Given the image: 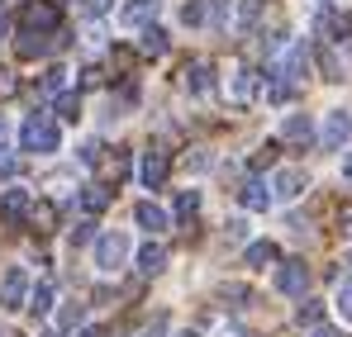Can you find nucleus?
<instances>
[{
    "label": "nucleus",
    "instance_id": "nucleus-1",
    "mask_svg": "<svg viewBox=\"0 0 352 337\" xmlns=\"http://www.w3.org/2000/svg\"><path fill=\"white\" fill-rule=\"evenodd\" d=\"M19 143H24V152H58V124L48 114H29L19 128Z\"/></svg>",
    "mask_w": 352,
    "mask_h": 337
},
{
    "label": "nucleus",
    "instance_id": "nucleus-41",
    "mask_svg": "<svg viewBox=\"0 0 352 337\" xmlns=\"http://www.w3.org/2000/svg\"><path fill=\"white\" fill-rule=\"evenodd\" d=\"M5 148H10V124L0 119V152H5Z\"/></svg>",
    "mask_w": 352,
    "mask_h": 337
},
{
    "label": "nucleus",
    "instance_id": "nucleus-33",
    "mask_svg": "<svg viewBox=\"0 0 352 337\" xmlns=\"http://www.w3.org/2000/svg\"><path fill=\"white\" fill-rule=\"evenodd\" d=\"M276 162V143H267V148H257V157H252V167L262 171V167H272Z\"/></svg>",
    "mask_w": 352,
    "mask_h": 337
},
{
    "label": "nucleus",
    "instance_id": "nucleus-11",
    "mask_svg": "<svg viewBox=\"0 0 352 337\" xmlns=\"http://www.w3.org/2000/svg\"><path fill=\"white\" fill-rule=\"evenodd\" d=\"M238 200H243V209H252V214H262V209H272V185L267 181H248L243 190H238Z\"/></svg>",
    "mask_w": 352,
    "mask_h": 337
},
{
    "label": "nucleus",
    "instance_id": "nucleus-40",
    "mask_svg": "<svg viewBox=\"0 0 352 337\" xmlns=\"http://www.w3.org/2000/svg\"><path fill=\"white\" fill-rule=\"evenodd\" d=\"M86 10H91V14H105V10H110V0H86Z\"/></svg>",
    "mask_w": 352,
    "mask_h": 337
},
{
    "label": "nucleus",
    "instance_id": "nucleus-24",
    "mask_svg": "<svg viewBox=\"0 0 352 337\" xmlns=\"http://www.w3.org/2000/svg\"><path fill=\"white\" fill-rule=\"evenodd\" d=\"M200 214V190H181L176 195V219H195Z\"/></svg>",
    "mask_w": 352,
    "mask_h": 337
},
{
    "label": "nucleus",
    "instance_id": "nucleus-42",
    "mask_svg": "<svg viewBox=\"0 0 352 337\" xmlns=\"http://www.w3.org/2000/svg\"><path fill=\"white\" fill-rule=\"evenodd\" d=\"M343 181H348V185H352V152H348V157H343Z\"/></svg>",
    "mask_w": 352,
    "mask_h": 337
},
{
    "label": "nucleus",
    "instance_id": "nucleus-13",
    "mask_svg": "<svg viewBox=\"0 0 352 337\" xmlns=\"http://www.w3.org/2000/svg\"><path fill=\"white\" fill-rule=\"evenodd\" d=\"M157 5H162V0H129V5L119 10V19H124L129 29H143V24L157 19Z\"/></svg>",
    "mask_w": 352,
    "mask_h": 337
},
{
    "label": "nucleus",
    "instance_id": "nucleus-45",
    "mask_svg": "<svg viewBox=\"0 0 352 337\" xmlns=\"http://www.w3.org/2000/svg\"><path fill=\"white\" fill-rule=\"evenodd\" d=\"M181 337H195V333H181Z\"/></svg>",
    "mask_w": 352,
    "mask_h": 337
},
{
    "label": "nucleus",
    "instance_id": "nucleus-7",
    "mask_svg": "<svg viewBox=\"0 0 352 337\" xmlns=\"http://www.w3.org/2000/svg\"><path fill=\"white\" fill-rule=\"evenodd\" d=\"M352 138V114L348 110H329V119H324V133H319V143L329 148V152H338L343 143Z\"/></svg>",
    "mask_w": 352,
    "mask_h": 337
},
{
    "label": "nucleus",
    "instance_id": "nucleus-6",
    "mask_svg": "<svg viewBox=\"0 0 352 337\" xmlns=\"http://www.w3.org/2000/svg\"><path fill=\"white\" fill-rule=\"evenodd\" d=\"M24 294H29V271L10 266L5 281H0V309H24Z\"/></svg>",
    "mask_w": 352,
    "mask_h": 337
},
{
    "label": "nucleus",
    "instance_id": "nucleus-12",
    "mask_svg": "<svg viewBox=\"0 0 352 337\" xmlns=\"http://www.w3.org/2000/svg\"><path fill=\"white\" fill-rule=\"evenodd\" d=\"M281 138H286L291 148H309V143H314V124H309V114H291V119L281 124Z\"/></svg>",
    "mask_w": 352,
    "mask_h": 337
},
{
    "label": "nucleus",
    "instance_id": "nucleus-29",
    "mask_svg": "<svg viewBox=\"0 0 352 337\" xmlns=\"http://www.w3.org/2000/svg\"><path fill=\"white\" fill-rule=\"evenodd\" d=\"M29 309H34V314H48V309H53V285H38V290L29 294Z\"/></svg>",
    "mask_w": 352,
    "mask_h": 337
},
{
    "label": "nucleus",
    "instance_id": "nucleus-2",
    "mask_svg": "<svg viewBox=\"0 0 352 337\" xmlns=\"http://www.w3.org/2000/svg\"><path fill=\"white\" fill-rule=\"evenodd\" d=\"M224 19H229V0H190L181 10V24L190 29H219Z\"/></svg>",
    "mask_w": 352,
    "mask_h": 337
},
{
    "label": "nucleus",
    "instance_id": "nucleus-32",
    "mask_svg": "<svg viewBox=\"0 0 352 337\" xmlns=\"http://www.w3.org/2000/svg\"><path fill=\"white\" fill-rule=\"evenodd\" d=\"M91 237H96V224H91V219H81V224L72 228V247H86Z\"/></svg>",
    "mask_w": 352,
    "mask_h": 337
},
{
    "label": "nucleus",
    "instance_id": "nucleus-17",
    "mask_svg": "<svg viewBox=\"0 0 352 337\" xmlns=\"http://www.w3.org/2000/svg\"><path fill=\"white\" fill-rule=\"evenodd\" d=\"M162 266H167V247H157V242H143V247H138V271H143V276H157Z\"/></svg>",
    "mask_w": 352,
    "mask_h": 337
},
{
    "label": "nucleus",
    "instance_id": "nucleus-46",
    "mask_svg": "<svg viewBox=\"0 0 352 337\" xmlns=\"http://www.w3.org/2000/svg\"><path fill=\"white\" fill-rule=\"evenodd\" d=\"M348 266H352V257H348Z\"/></svg>",
    "mask_w": 352,
    "mask_h": 337
},
{
    "label": "nucleus",
    "instance_id": "nucleus-39",
    "mask_svg": "<svg viewBox=\"0 0 352 337\" xmlns=\"http://www.w3.org/2000/svg\"><path fill=\"white\" fill-rule=\"evenodd\" d=\"M305 337H343V333H338V328H324V323H314V328H309Z\"/></svg>",
    "mask_w": 352,
    "mask_h": 337
},
{
    "label": "nucleus",
    "instance_id": "nucleus-27",
    "mask_svg": "<svg viewBox=\"0 0 352 337\" xmlns=\"http://www.w3.org/2000/svg\"><path fill=\"white\" fill-rule=\"evenodd\" d=\"M29 219L38 224V233H53V219H58V209H53V205H34V209H29Z\"/></svg>",
    "mask_w": 352,
    "mask_h": 337
},
{
    "label": "nucleus",
    "instance_id": "nucleus-26",
    "mask_svg": "<svg viewBox=\"0 0 352 337\" xmlns=\"http://www.w3.org/2000/svg\"><path fill=\"white\" fill-rule=\"evenodd\" d=\"M291 95H295L291 81H281V76H272V81H267V100H272V105H286Z\"/></svg>",
    "mask_w": 352,
    "mask_h": 337
},
{
    "label": "nucleus",
    "instance_id": "nucleus-25",
    "mask_svg": "<svg viewBox=\"0 0 352 337\" xmlns=\"http://www.w3.org/2000/svg\"><path fill=\"white\" fill-rule=\"evenodd\" d=\"M58 119H81V95L76 91H58Z\"/></svg>",
    "mask_w": 352,
    "mask_h": 337
},
{
    "label": "nucleus",
    "instance_id": "nucleus-38",
    "mask_svg": "<svg viewBox=\"0 0 352 337\" xmlns=\"http://www.w3.org/2000/svg\"><path fill=\"white\" fill-rule=\"evenodd\" d=\"M100 81H105L100 67H86V71H81V86H100Z\"/></svg>",
    "mask_w": 352,
    "mask_h": 337
},
{
    "label": "nucleus",
    "instance_id": "nucleus-18",
    "mask_svg": "<svg viewBox=\"0 0 352 337\" xmlns=\"http://www.w3.org/2000/svg\"><path fill=\"white\" fill-rule=\"evenodd\" d=\"M210 86H214L210 81V62H190L186 67V91L190 95H210Z\"/></svg>",
    "mask_w": 352,
    "mask_h": 337
},
{
    "label": "nucleus",
    "instance_id": "nucleus-20",
    "mask_svg": "<svg viewBox=\"0 0 352 337\" xmlns=\"http://www.w3.org/2000/svg\"><path fill=\"white\" fill-rule=\"evenodd\" d=\"M243 262H248L252 271H267V266L276 262V242H252V247L243 252Z\"/></svg>",
    "mask_w": 352,
    "mask_h": 337
},
{
    "label": "nucleus",
    "instance_id": "nucleus-30",
    "mask_svg": "<svg viewBox=\"0 0 352 337\" xmlns=\"http://www.w3.org/2000/svg\"><path fill=\"white\" fill-rule=\"evenodd\" d=\"M262 5H267V0H243V5H238V24H243V29H252V24H257V14H262Z\"/></svg>",
    "mask_w": 352,
    "mask_h": 337
},
{
    "label": "nucleus",
    "instance_id": "nucleus-8",
    "mask_svg": "<svg viewBox=\"0 0 352 337\" xmlns=\"http://www.w3.org/2000/svg\"><path fill=\"white\" fill-rule=\"evenodd\" d=\"M305 190H309V176L300 167H281L276 181H272V195H276V200H300Z\"/></svg>",
    "mask_w": 352,
    "mask_h": 337
},
{
    "label": "nucleus",
    "instance_id": "nucleus-14",
    "mask_svg": "<svg viewBox=\"0 0 352 337\" xmlns=\"http://www.w3.org/2000/svg\"><path fill=\"white\" fill-rule=\"evenodd\" d=\"M224 91H229V100H234V105H248V100L257 95V76H252L248 67H234V76H229V86H224Z\"/></svg>",
    "mask_w": 352,
    "mask_h": 337
},
{
    "label": "nucleus",
    "instance_id": "nucleus-9",
    "mask_svg": "<svg viewBox=\"0 0 352 337\" xmlns=\"http://www.w3.org/2000/svg\"><path fill=\"white\" fill-rule=\"evenodd\" d=\"M138 181H143V190H162V181H167V152H143Z\"/></svg>",
    "mask_w": 352,
    "mask_h": 337
},
{
    "label": "nucleus",
    "instance_id": "nucleus-44",
    "mask_svg": "<svg viewBox=\"0 0 352 337\" xmlns=\"http://www.w3.org/2000/svg\"><path fill=\"white\" fill-rule=\"evenodd\" d=\"M53 5H67V0H53Z\"/></svg>",
    "mask_w": 352,
    "mask_h": 337
},
{
    "label": "nucleus",
    "instance_id": "nucleus-15",
    "mask_svg": "<svg viewBox=\"0 0 352 337\" xmlns=\"http://www.w3.org/2000/svg\"><path fill=\"white\" fill-rule=\"evenodd\" d=\"M133 219H138V228H148V233H162V228H172V214H167L162 205H153V200H143V205L133 209Z\"/></svg>",
    "mask_w": 352,
    "mask_h": 337
},
{
    "label": "nucleus",
    "instance_id": "nucleus-28",
    "mask_svg": "<svg viewBox=\"0 0 352 337\" xmlns=\"http://www.w3.org/2000/svg\"><path fill=\"white\" fill-rule=\"evenodd\" d=\"M62 76H67L62 67H48V71L38 76V91H43V95H58V91H62Z\"/></svg>",
    "mask_w": 352,
    "mask_h": 337
},
{
    "label": "nucleus",
    "instance_id": "nucleus-4",
    "mask_svg": "<svg viewBox=\"0 0 352 337\" xmlns=\"http://www.w3.org/2000/svg\"><path fill=\"white\" fill-rule=\"evenodd\" d=\"M29 209H34V200H29V190L24 185H5L0 190V219L10 228H19L24 219H29Z\"/></svg>",
    "mask_w": 352,
    "mask_h": 337
},
{
    "label": "nucleus",
    "instance_id": "nucleus-37",
    "mask_svg": "<svg viewBox=\"0 0 352 337\" xmlns=\"http://www.w3.org/2000/svg\"><path fill=\"white\" fill-rule=\"evenodd\" d=\"M214 337H252V333H243L238 323H214Z\"/></svg>",
    "mask_w": 352,
    "mask_h": 337
},
{
    "label": "nucleus",
    "instance_id": "nucleus-43",
    "mask_svg": "<svg viewBox=\"0 0 352 337\" xmlns=\"http://www.w3.org/2000/svg\"><path fill=\"white\" fill-rule=\"evenodd\" d=\"M81 337H100V328H86V333H81Z\"/></svg>",
    "mask_w": 352,
    "mask_h": 337
},
{
    "label": "nucleus",
    "instance_id": "nucleus-5",
    "mask_svg": "<svg viewBox=\"0 0 352 337\" xmlns=\"http://www.w3.org/2000/svg\"><path fill=\"white\" fill-rule=\"evenodd\" d=\"M124 257H129V237H124V233H105V237L96 242V266H100V271H119Z\"/></svg>",
    "mask_w": 352,
    "mask_h": 337
},
{
    "label": "nucleus",
    "instance_id": "nucleus-21",
    "mask_svg": "<svg viewBox=\"0 0 352 337\" xmlns=\"http://www.w3.org/2000/svg\"><path fill=\"white\" fill-rule=\"evenodd\" d=\"M138 53H143V57H162V53H167V34H162L157 24H148L143 38H138Z\"/></svg>",
    "mask_w": 352,
    "mask_h": 337
},
{
    "label": "nucleus",
    "instance_id": "nucleus-22",
    "mask_svg": "<svg viewBox=\"0 0 352 337\" xmlns=\"http://www.w3.org/2000/svg\"><path fill=\"white\" fill-rule=\"evenodd\" d=\"M48 48H53L48 34H19V57H43Z\"/></svg>",
    "mask_w": 352,
    "mask_h": 337
},
{
    "label": "nucleus",
    "instance_id": "nucleus-34",
    "mask_svg": "<svg viewBox=\"0 0 352 337\" xmlns=\"http://www.w3.org/2000/svg\"><path fill=\"white\" fill-rule=\"evenodd\" d=\"M19 91V81H14V71H0V100H10Z\"/></svg>",
    "mask_w": 352,
    "mask_h": 337
},
{
    "label": "nucleus",
    "instance_id": "nucleus-16",
    "mask_svg": "<svg viewBox=\"0 0 352 337\" xmlns=\"http://www.w3.org/2000/svg\"><path fill=\"white\" fill-rule=\"evenodd\" d=\"M319 67H324V81H348V57L338 53L333 43L319 48Z\"/></svg>",
    "mask_w": 352,
    "mask_h": 337
},
{
    "label": "nucleus",
    "instance_id": "nucleus-36",
    "mask_svg": "<svg viewBox=\"0 0 352 337\" xmlns=\"http://www.w3.org/2000/svg\"><path fill=\"white\" fill-rule=\"evenodd\" d=\"M110 171H115V181H124V176H129V152H115V162H110Z\"/></svg>",
    "mask_w": 352,
    "mask_h": 337
},
{
    "label": "nucleus",
    "instance_id": "nucleus-10",
    "mask_svg": "<svg viewBox=\"0 0 352 337\" xmlns=\"http://www.w3.org/2000/svg\"><path fill=\"white\" fill-rule=\"evenodd\" d=\"M276 290H281V294H305V290H309V266H305V262H286V266L276 271Z\"/></svg>",
    "mask_w": 352,
    "mask_h": 337
},
{
    "label": "nucleus",
    "instance_id": "nucleus-19",
    "mask_svg": "<svg viewBox=\"0 0 352 337\" xmlns=\"http://www.w3.org/2000/svg\"><path fill=\"white\" fill-rule=\"evenodd\" d=\"M81 209H86V214H105V209H110V190L96 185V181L81 185Z\"/></svg>",
    "mask_w": 352,
    "mask_h": 337
},
{
    "label": "nucleus",
    "instance_id": "nucleus-23",
    "mask_svg": "<svg viewBox=\"0 0 352 337\" xmlns=\"http://www.w3.org/2000/svg\"><path fill=\"white\" fill-rule=\"evenodd\" d=\"M319 318H324V304H319V299H305V294H300V309H295V323H300V328H314Z\"/></svg>",
    "mask_w": 352,
    "mask_h": 337
},
{
    "label": "nucleus",
    "instance_id": "nucleus-31",
    "mask_svg": "<svg viewBox=\"0 0 352 337\" xmlns=\"http://www.w3.org/2000/svg\"><path fill=\"white\" fill-rule=\"evenodd\" d=\"M333 304H338V314L352 323V281H338V294H333Z\"/></svg>",
    "mask_w": 352,
    "mask_h": 337
},
{
    "label": "nucleus",
    "instance_id": "nucleus-35",
    "mask_svg": "<svg viewBox=\"0 0 352 337\" xmlns=\"http://www.w3.org/2000/svg\"><path fill=\"white\" fill-rule=\"evenodd\" d=\"M338 233L352 237V205H338Z\"/></svg>",
    "mask_w": 352,
    "mask_h": 337
},
{
    "label": "nucleus",
    "instance_id": "nucleus-3",
    "mask_svg": "<svg viewBox=\"0 0 352 337\" xmlns=\"http://www.w3.org/2000/svg\"><path fill=\"white\" fill-rule=\"evenodd\" d=\"M19 34H58V5H24L19 10Z\"/></svg>",
    "mask_w": 352,
    "mask_h": 337
}]
</instances>
